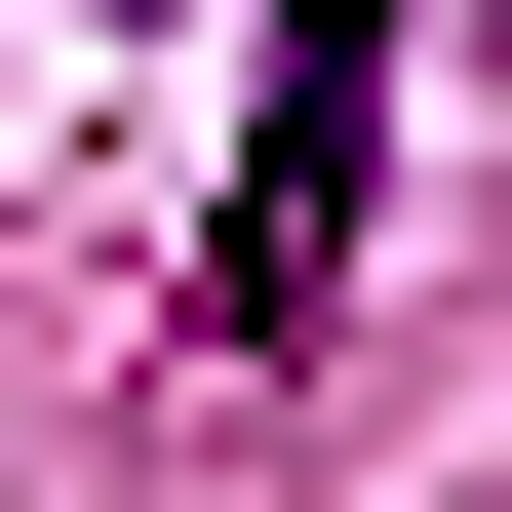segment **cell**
Listing matches in <instances>:
<instances>
[{"label": "cell", "mask_w": 512, "mask_h": 512, "mask_svg": "<svg viewBox=\"0 0 512 512\" xmlns=\"http://www.w3.org/2000/svg\"><path fill=\"white\" fill-rule=\"evenodd\" d=\"M394 197V0H276V119H237V237H197V355H276Z\"/></svg>", "instance_id": "cell-1"}]
</instances>
